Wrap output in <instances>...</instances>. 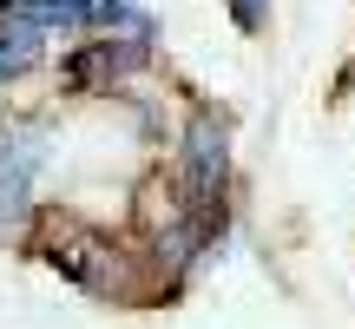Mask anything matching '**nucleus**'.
<instances>
[{"label":"nucleus","mask_w":355,"mask_h":329,"mask_svg":"<svg viewBox=\"0 0 355 329\" xmlns=\"http://www.w3.org/2000/svg\"><path fill=\"white\" fill-rule=\"evenodd\" d=\"M224 126L217 119H191V132H184V178H178V191H184V204L198 217H211V204H217V191H224Z\"/></svg>","instance_id":"2"},{"label":"nucleus","mask_w":355,"mask_h":329,"mask_svg":"<svg viewBox=\"0 0 355 329\" xmlns=\"http://www.w3.org/2000/svg\"><path fill=\"white\" fill-rule=\"evenodd\" d=\"M46 152H53L46 126L0 132V230H13L26 217V198H33V178H40V164H46Z\"/></svg>","instance_id":"1"},{"label":"nucleus","mask_w":355,"mask_h":329,"mask_svg":"<svg viewBox=\"0 0 355 329\" xmlns=\"http://www.w3.org/2000/svg\"><path fill=\"white\" fill-rule=\"evenodd\" d=\"M230 13H237V26H243V33H257V26L270 20V0H230Z\"/></svg>","instance_id":"5"},{"label":"nucleus","mask_w":355,"mask_h":329,"mask_svg":"<svg viewBox=\"0 0 355 329\" xmlns=\"http://www.w3.org/2000/svg\"><path fill=\"white\" fill-rule=\"evenodd\" d=\"M46 33L53 26L40 20L26 0H0V79H20L46 60Z\"/></svg>","instance_id":"4"},{"label":"nucleus","mask_w":355,"mask_h":329,"mask_svg":"<svg viewBox=\"0 0 355 329\" xmlns=\"http://www.w3.org/2000/svg\"><path fill=\"white\" fill-rule=\"evenodd\" d=\"M46 264L60 270V277L86 283V290H99L105 277H112V244L99 237V230L73 224V217H60V224L46 230Z\"/></svg>","instance_id":"3"}]
</instances>
